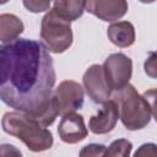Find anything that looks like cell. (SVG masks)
Wrapping results in <instances>:
<instances>
[{
  "instance_id": "5",
  "label": "cell",
  "mask_w": 157,
  "mask_h": 157,
  "mask_svg": "<svg viewBox=\"0 0 157 157\" xmlns=\"http://www.w3.org/2000/svg\"><path fill=\"white\" fill-rule=\"evenodd\" d=\"M112 90H120L129 83L132 75V61L123 53L110 54L102 65Z\"/></svg>"
},
{
  "instance_id": "18",
  "label": "cell",
  "mask_w": 157,
  "mask_h": 157,
  "mask_svg": "<svg viewBox=\"0 0 157 157\" xmlns=\"http://www.w3.org/2000/svg\"><path fill=\"white\" fill-rule=\"evenodd\" d=\"M11 153L21 156V151L16 150L15 146H12V145H1L0 146V155H11Z\"/></svg>"
},
{
  "instance_id": "9",
  "label": "cell",
  "mask_w": 157,
  "mask_h": 157,
  "mask_svg": "<svg viewBox=\"0 0 157 157\" xmlns=\"http://www.w3.org/2000/svg\"><path fill=\"white\" fill-rule=\"evenodd\" d=\"M58 134L66 144H76L82 141L88 135L83 117L75 112L64 114L58 126Z\"/></svg>"
},
{
  "instance_id": "1",
  "label": "cell",
  "mask_w": 157,
  "mask_h": 157,
  "mask_svg": "<svg viewBox=\"0 0 157 157\" xmlns=\"http://www.w3.org/2000/svg\"><path fill=\"white\" fill-rule=\"evenodd\" d=\"M55 80L43 43L16 38L0 44V99L10 108L36 117L49 103Z\"/></svg>"
},
{
  "instance_id": "13",
  "label": "cell",
  "mask_w": 157,
  "mask_h": 157,
  "mask_svg": "<svg viewBox=\"0 0 157 157\" xmlns=\"http://www.w3.org/2000/svg\"><path fill=\"white\" fill-rule=\"evenodd\" d=\"M86 0H54V10L66 18L67 21H75L80 18L85 11Z\"/></svg>"
},
{
  "instance_id": "20",
  "label": "cell",
  "mask_w": 157,
  "mask_h": 157,
  "mask_svg": "<svg viewBox=\"0 0 157 157\" xmlns=\"http://www.w3.org/2000/svg\"><path fill=\"white\" fill-rule=\"evenodd\" d=\"M10 0H0V5H4V4H6V2H9Z\"/></svg>"
},
{
  "instance_id": "15",
  "label": "cell",
  "mask_w": 157,
  "mask_h": 157,
  "mask_svg": "<svg viewBox=\"0 0 157 157\" xmlns=\"http://www.w3.org/2000/svg\"><path fill=\"white\" fill-rule=\"evenodd\" d=\"M23 6L33 13H39L48 11L50 7L52 0H22Z\"/></svg>"
},
{
  "instance_id": "14",
  "label": "cell",
  "mask_w": 157,
  "mask_h": 157,
  "mask_svg": "<svg viewBox=\"0 0 157 157\" xmlns=\"http://www.w3.org/2000/svg\"><path fill=\"white\" fill-rule=\"evenodd\" d=\"M132 144L129 140L125 139H119L113 141L104 151L103 156H109V157H128L131 152Z\"/></svg>"
},
{
  "instance_id": "17",
  "label": "cell",
  "mask_w": 157,
  "mask_h": 157,
  "mask_svg": "<svg viewBox=\"0 0 157 157\" xmlns=\"http://www.w3.org/2000/svg\"><path fill=\"white\" fill-rule=\"evenodd\" d=\"M156 54L155 53H151L150 54V58L145 61V72L151 76V77H156Z\"/></svg>"
},
{
  "instance_id": "11",
  "label": "cell",
  "mask_w": 157,
  "mask_h": 157,
  "mask_svg": "<svg viewBox=\"0 0 157 157\" xmlns=\"http://www.w3.org/2000/svg\"><path fill=\"white\" fill-rule=\"evenodd\" d=\"M107 36L114 45L128 48L135 42V28L129 21H119L108 27Z\"/></svg>"
},
{
  "instance_id": "16",
  "label": "cell",
  "mask_w": 157,
  "mask_h": 157,
  "mask_svg": "<svg viewBox=\"0 0 157 157\" xmlns=\"http://www.w3.org/2000/svg\"><path fill=\"white\" fill-rule=\"evenodd\" d=\"M105 148L107 147L101 144H90L80 151V156H82V157H85V156H93V157L103 156Z\"/></svg>"
},
{
  "instance_id": "6",
  "label": "cell",
  "mask_w": 157,
  "mask_h": 157,
  "mask_svg": "<svg viewBox=\"0 0 157 157\" xmlns=\"http://www.w3.org/2000/svg\"><path fill=\"white\" fill-rule=\"evenodd\" d=\"M52 96L60 115L75 112L83 105V88L78 82L72 80H65L60 82Z\"/></svg>"
},
{
  "instance_id": "4",
  "label": "cell",
  "mask_w": 157,
  "mask_h": 157,
  "mask_svg": "<svg viewBox=\"0 0 157 157\" xmlns=\"http://www.w3.org/2000/svg\"><path fill=\"white\" fill-rule=\"evenodd\" d=\"M40 38L49 52L55 54L64 53L72 44L70 21L60 16L54 9H50L42 18Z\"/></svg>"
},
{
  "instance_id": "19",
  "label": "cell",
  "mask_w": 157,
  "mask_h": 157,
  "mask_svg": "<svg viewBox=\"0 0 157 157\" xmlns=\"http://www.w3.org/2000/svg\"><path fill=\"white\" fill-rule=\"evenodd\" d=\"M140 2H142V4H152V2H155L156 0H139Z\"/></svg>"
},
{
  "instance_id": "12",
  "label": "cell",
  "mask_w": 157,
  "mask_h": 157,
  "mask_svg": "<svg viewBox=\"0 0 157 157\" xmlns=\"http://www.w3.org/2000/svg\"><path fill=\"white\" fill-rule=\"evenodd\" d=\"M23 22L12 13L0 15V42L7 43L20 37L23 32Z\"/></svg>"
},
{
  "instance_id": "2",
  "label": "cell",
  "mask_w": 157,
  "mask_h": 157,
  "mask_svg": "<svg viewBox=\"0 0 157 157\" xmlns=\"http://www.w3.org/2000/svg\"><path fill=\"white\" fill-rule=\"evenodd\" d=\"M1 126L6 134L21 140L33 152H42L53 146V135L47 126L23 112L5 113Z\"/></svg>"
},
{
  "instance_id": "3",
  "label": "cell",
  "mask_w": 157,
  "mask_h": 157,
  "mask_svg": "<svg viewBox=\"0 0 157 157\" xmlns=\"http://www.w3.org/2000/svg\"><path fill=\"white\" fill-rule=\"evenodd\" d=\"M113 101L117 104L118 115L128 130L144 129L155 115L153 107L130 83L118 90L113 96Z\"/></svg>"
},
{
  "instance_id": "10",
  "label": "cell",
  "mask_w": 157,
  "mask_h": 157,
  "mask_svg": "<svg viewBox=\"0 0 157 157\" xmlns=\"http://www.w3.org/2000/svg\"><path fill=\"white\" fill-rule=\"evenodd\" d=\"M102 104L103 107L98 110L96 115L91 117L88 123L90 130L96 135H103V134L110 132L115 128L117 121L119 119L118 108L113 99L105 101Z\"/></svg>"
},
{
  "instance_id": "7",
  "label": "cell",
  "mask_w": 157,
  "mask_h": 157,
  "mask_svg": "<svg viewBox=\"0 0 157 157\" xmlns=\"http://www.w3.org/2000/svg\"><path fill=\"white\" fill-rule=\"evenodd\" d=\"M83 87L94 103H104L112 94V87L109 86L102 65L93 64L83 74Z\"/></svg>"
},
{
  "instance_id": "8",
  "label": "cell",
  "mask_w": 157,
  "mask_h": 157,
  "mask_svg": "<svg viewBox=\"0 0 157 157\" xmlns=\"http://www.w3.org/2000/svg\"><path fill=\"white\" fill-rule=\"evenodd\" d=\"M85 10L102 21L114 22L128 12L126 0H86Z\"/></svg>"
}]
</instances>
